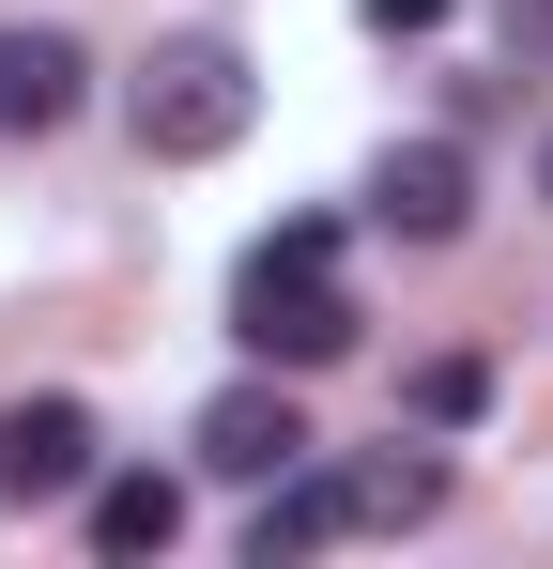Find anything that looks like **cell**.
Returning <instances> with one entry per match:
<instances>
[{
	"label": "cell",
	"instance_id": "cell-12",
	"mask_svg": "<svg viewBox=\"0 0 553 569\" xmlns=\"http://www.w3.org/2000/svg\"><path fill=\"white\" fill-rule=\"evenodd\" d=\"M539 200H553V154H539Z\"/></svg>",
	"mask_w": 553,
	"mask_h": 569
},
{
	"label": "cell",
	"instance_id": "cell-10",
	"mask_svg": "<svg viewBox=\"0 0 553 569\" xmlns=\"http://www.w3.org/2000/svg\"><path fill=\"white\" fill-rule=\"evenodd\" d=\"M476 400H492V370H476V355H431V370H415V416H431V431H461Z\"/></svg>",
	"mask_w": 553,
	"mask_h": 569
},
{
	"label": "cell",
	"instance_id": "cell-1",
	"mask_svg": "<svg viewBox=\"0 0 553 569\" xmlns=\"http://www.w3.org/2000/svg\"><path fill=\"white\" fill-rule=\"evenodd\" d=\"M231 339H247L262 370H339V355H354L339 216H276V247H247V278H231Z\"/></svg>",
	"mask_w": 553,
	"mask_h": 569
},
{
	"label": "cell",
	"instance_id": "cell-5",
	"mask_svg": "<svg viewBox=\"0 0 553 569\" xmlns=\"http://www.w3.org/2000/svg\"><path fill=\"white\" fill-rule=\"evenodd\" d=\"M369 216H384L400 247H446L461 216H476V170H461V139H400V154L369 170Z\"/></svg>",
	"mask_w": 553,
	"mask_h": 569
},
{
	"label": "cell",
	"instance_id": "cell-9",
	"mask_svg": "<svg viewBox=\"0 0 553 569\" xmlns=\"http://www.w3.org/2000/svg\"><path fill=\"white\" fill-rule=\"evenodd\" d=\"M339 508H354V523H431V508H446V462H431V447H384V462H339Z\"/></svg>",
	"mask_w": 553,
	"mask_h": 569
},
{
	"label": "cell",
	"instance_id": "cell-6",
	"mask_svg": "<svg viewBox=\"0 0 553 569\" xmlns=\"http://www.w3.org/2000/svg\"><path fill=\"white\" fill-rule=\"evenodd\" d=\"M78 93H92V47H78V31H0V139L78 123Z\"/></svg>",
	"mask_w": 553,
	"mask_h": 569
},
{
	"label": "cell",
	"instance_id": "cell-2",
	"mask_svg": "<svg viewBox=\"0 0 553 569\" xmlns=\"http://www.w3.org/2000/svg\"><path fill=\"white\" fill-rule=\"evenodd\" d=\"M247 108H262L247 47H231V31H170V47L139 62V154H154V170H200V154L247 139Z\"/></svg>",
	"mask_w": 553,
	"mask_h": 569
},
{
	"label": "cell",
	"instance_id": "cell-4",
	"mask_svg": "<svg viewBox=\"0 0 553 569\" xmlns=\"http://www.w3.org/2000/svg\"><path fill=\"white\" fill-rule=\"evenodd\" d=\"M92 492V400H16L0 416V508H62Z\"/></svg>",
	"mask_w": 553,
	"mask_h": 569
},
{
	"label": "cell",
	"instance_id": "cell-7",
	"mask_svg": "<svg viewBox=\"0 0 553 569\" xmlns=\"http://www.w3.org/2000/svg\"><path fill=\"white\" fill-rule=\"evenodd\" d=\"M170 539H184V477H154V462L108 477V462H92V555L139 569V555H170Z\"/></svg>",
	"mask_w": 553,
	"mask_h": 569
},
{
	"label": "cell",
	"instance_id": "cell-3",
	"mask_svg": "<svg viewBox=\"0 0 553 569\" xmlns=\"http://www.w3.org/2000/svg\"><path fill=\"white\" fill-rule=\"evenodd\" d=\"M308 462V416H292V385H215L200 400V477H231V492H262V477Z\"/></svg>",
	"mask_w": 553,
	"mask_h": 569
},
{
	"label": "cell",
	"instance_id": "cell-11",
	"mask_svg": "<svg viewBox=\"0 0 553 569\" xmlns=\"http://www.w3.org/2000/svg\"><path fill=\"white\" fill-rule=\"evenodd\" d=\"M369 31L400 47V31H446V0H369Z\"/></svg>",
	"mask_w": 553,
	"mask_h": 569
},
{
	"label": "cell",
	"instance_id": "cell-8",
	"mask_svg": "<svg viewBox=\"0 0 553 569\" xmlns=\"http://www.w3.org/2000/svg\"><path fill=\"white\" fill-rule=\"evenodd\" d=\"M323 539H354V508H339V477H323V462L262 477V508H247V569H292V555H323Z\"/></svg>",
	"mask_w": 553,
	"mask_h": 569
}]
</instances>
